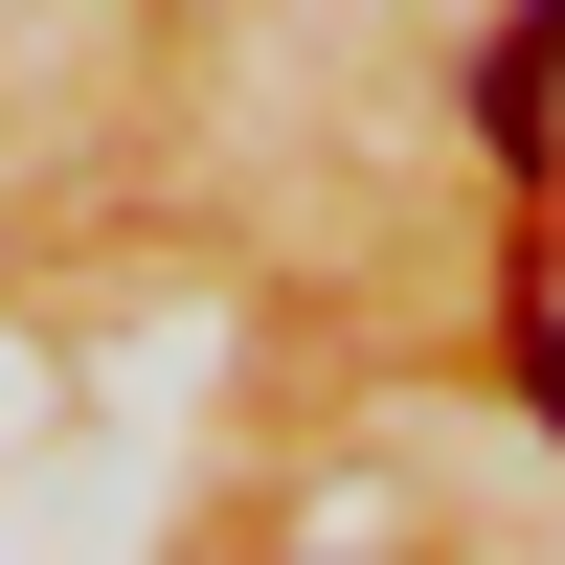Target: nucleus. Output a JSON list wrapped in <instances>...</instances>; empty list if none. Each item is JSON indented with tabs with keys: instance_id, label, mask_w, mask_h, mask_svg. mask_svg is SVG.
<instances>
[{
	"instance_id": "1",
	"label": "nucleus",
	"mask_w": 565,
	"mask_h": 565,
	"mask_svg": "<svg viewBox=\"0 0 565 565\" xmlns=\"http://www.w3.org/2000/svg\"><path fill=\"white\" fill-rule=\"evenodd\" d=\"M543 114H565V0H521V23L476 45V136L498 159H543Z\"/></svg>"
}]
</instances>
